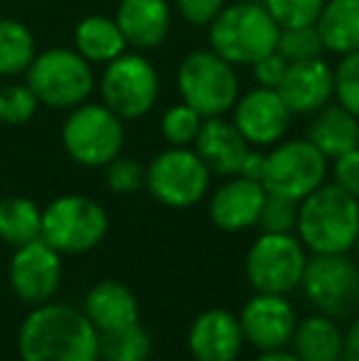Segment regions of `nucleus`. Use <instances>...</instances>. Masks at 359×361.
I'll return each mask as SVG.
<instances>
[{
  "label": "nucleus",
  "instance_id": "5",
  "mask_svg": "<svg viewBox=\"0 0 359 361\" xmlns=\"http://www.w3.org/2000/svg\"><path fill=\"white\" fill-rule=\"evenodd\" d=\"M310 253L296 233H266L249 246L244 258L246 281L254 293L291 295L300 288Z\"/></svg>",
  "mask_w": 359,
  "mask_h": 361
},
{
  "label": "nucleus",
  "instance_id": "39",
  "mask_svg": "<svg viewBox=\"0 0 359 361\" xmlns=\"http://www.w3.org/2000/svg\"><path fill=\"white\" fill-rule=\"evenodd\" d=\"M264 170H266V155L261 150H249L244 157V162H241L239 175L246 177V180L261 182L264 180Z\"/></svg>",
  "mask_w": 359,
  "mask_h": 361
},
{
  "label": "nucleus",
  "instance_id": "19",
  "mask_svg": "<svg viewBox=\"0 0 359 361\" xmlns=\"http://www.w3.org/2000/svg\"><path fill=\"white\" fill-rule=\"evenodd\" d=\"M195 152L202 157L212 175L234 177L239 175L241 162L251 145L239 133L234 121H224V116H212L202 121V128L195 138Z\"/></svg>",
  "mask_w": 359,
  "mask_h": 361
},
{
  "label": "nucleus",
  "instance_id": "25",
  "mask_svg": "<svg viewBox=\"0 0 359 361\" xmlns=\"http://www.w3.org/2000/svg\"><path fill=\"white\" fill-rule=\"evenodd\" d=\"M74 44L77 52L87 62H106L116 59L126 52V37L121 32L118 23L106 15H89L74 30Z\"/></svg>",
  "mask_w": 359,
  "mask_h": 361
},
{
  "label": "nucleus",
  "instance_id": "42",
  "mask_svg": "<svg viewBox=\"0 0 359 361\" xmlns=\"http://www.w3.org/2000/svg\"><path fill=\"white\" fill-rule=\"evenodd\" d=\"M352 258H355V263H357V266H359V238H357V241H355V246H352Z\"/></svg>",
  "mask_w": 359,
  "mask_h": 361
},
{
  "label": "nucleus",
  "instance_id": "10",
  "mask_svg": "<svg viewBox=\"0 0 359 361\" xmlns=\"http://www.w3.org/2000/svg\"><path fill=\"white\" fill-rule=\"evenodd\" d=\"M212 172L190 147H173L158 152L145 167L148 192L170 209H190L209 192Z\"/></svg>",
  "mask_w": 359,
  "mask_h": 361
},
{
  "label": "nucleus",
  "instance_id": "2",
  "mask_svg": "<svg viewBox=\"0 0 359 361\" xmlns=\"http://www.w3.org/2000/svg\"><path fill=\"white\" fill-rule=\"evenodd\" d=\"M296 236L310 256L350 253L359 238V200L325 182L298 204Z\"/></svg>",
  "mask_w": 359,
  "mask_h": 361
},
{
  "label": "nucleus",
  "instance_id": "28",
  "mask_svg": "<svg viewBox=\"0 0 359 361\" xmlns=\"http://www.w3.org/2000/svg\"><path fill=\"white\" fill-rule=\"evenodd\" d=\"M101 361H148L153 354V339L140 322L116 332L99 334Z\"/></svg>",
  "mask_w": 359,
  "mask_h": 361
},
{
  "label": "nucleus",
  "instance_id": "30",
  "mask_svg": "<svg viewBox=\"0 0 359 361\" xmlns=\"http://www.w3.org/2000/svg\"><path fill=\"white\" fill-rule=\"evenodd\" d=\"M327 0H264L273 23L281 30L315 25Z\"/></svg>",
  "mask_w": 359,
  "mask_h": 361
},
{
  "label": "nucleus",
  "instance_id": "11",
  "mask_svg": "<svg viewBox=\"0 0 359 361\" xmlns=\"http://www.w3.org/2000/svg\"><path fill=\"white\" fill-rule=\"evenodd\" d=\"M327 157L310 140H286L276 143L266 152V170L261 185L271 195H281L288 200H305L327 180Z\"/></svg>",
  "mask_w": 359,
  "mask_h": 361
},
{
  "label": "nucleus",
  "instance_id": "29",
  "mask_svg": "<svg viewBox=\"0 0 359 361\" xmlns=\"http://www.w3.org/2000/svg\"><path fill=\"white\" fill-rule=\"evenodd\" d=\"M322 37L317 32L315 25H305V27H286L278 32V44L276 52L291 62H305V59H317L322 57Z\"/></svg>",
  "mask_w": 359,
  "mask_h": 361
},
{
  "label": "nucleus",
  "instance_id": "21",
  "mask_svg": "<svg viewBox=\"0 0 359 361\" xmlns=\"http://www.w3.org/2000/svg\"><path fill=\"white\" fill-rule=\"evenodd\" d=\"M170 5L165 0H121L116 23L126 42L135 49H153L170 32Z\"/></svg>",
  "mask_w": 359,
  "mask_h": 361
},
{
  "label": "nucleus",
  "instance_id": "27",
  "mask_svg": "<svg viewBox=\"0 0 359 361\" xmlns=\"http://www.w3.org/2000/svg\"><path fill=\"white\" fill-rule=\"evenodd\" d=\"M35 59V37L28 25L15 18L0 20V74L15 76L28 72Z\"/></svg>",
  "mask_w": 359,
  "mask_h": 361
},
{
  "label": "nucleus",
  "instance_id": "12",
  "mask_svg": "<svg viewBox=\"0 0 359 361\" xmlns=\"http://www.w3.org/2000/svg\"><path fill=\"white\" fill-rule=\"evenodd\" d=\"M160 81L155 67L140 54L123 52L111 59L101 76V99L121 121L145 116L158 101Z\"/></svg>",
  "mask_w": 359,
  "mask_h": 361
},
{
  "label": "nucleus",
  "instance_id": "37",
  "mask_svg": "<svg viewBox=\"0 0 359 361\" xmlns=\"http://www.w3.org/2000/svg\"><path fill=\"white\" fill-rule=\"evenodd\" d=\"M178 13L192 27H209V23L224 10V0H175Z\"/></svg>",
  "mask_w": 359,
  "mask_h": 361
},
{
  "label": "nucleus",
  "instance_id": "23",
  "mask_svg": "<svg viewBox=\"0 0 359 361\" xmlns=\"http://www.w3.org/2000/svg\"><path fill=\"white\" fill-rule=\"evenodd\" d=\"M308 140L327 157L335 160L342 152H350L359 147V118L345 109L337 106H322L308 128Z\"/></svg>",
  "mask_w": 359,
  "mask_h": 361
},
{
  "label": "nucleus",
  "instance_id": "36",
  "mask_svg": "<svg viewBox=\"0 0 359 361\" xmlns=\"http://www.w3.org/2000/svg\"><path fill=\"white\" fill-rule=\"evenodd\" d=\"M332 182L359 200V147L342 152L340 157L332 160Z\"/></svg>",
  "mask_w": 359,
  "mask_h": 361
},
{
  "label": "nucleus",
  "instance_id": "14",
  "mask_svg": "<svg viewBox=\"0 0 359 361\" xmlns=\"http://www.w3.org/2000/svg\"><path fill=\"white\" fill-rule=\"evenodd\" d=\"M236 317H239L246 347L256 349V352L291 347L293 332L298 324V312L288 300V295L254 293Z\"/></svg>",
  "mask_w": 359,
  "mask_h": 361
},
{
  "label": "nucleus",
  "instance_id": "31",
  "mask_svg": "<svg viewBox=\"0 0 359 361\" xmlns=\"http://www.w3.org/2000/svg\"><path fill=\"white\" fill-rule=\"evenodd\" d=\"M202 121L205 118H202L192 106H187L185 101H182V104L165 111L160 130H163V138L173 147H190L195 143L197 133H200Z\"/></svg>",
  "mask_w": 359,
  "mask_h": 361
},
{
  "label": "nucleus",
  "instance_id": "8",
  "mask_svg": "<svg viewBox=\"0 0 359 361\" xmlns=\"http://www.w3.org/2000/svg\"><path fill=\"white\" fill-rule=\"evenodd\" d=\"M28 86L49 109H77L94 91V72L77 49L54 47L35 54L28 67Z\"/></svg>",
  "mask_w": 359,
  "mask_h": 361
},
{
  "label": "nucleus",
  "instance_id": "24",
  "mask_svg": "<svg viewBox=\"0 0 359 361\" xmlns=\"http://www.w3.org/2000/svg\"><path fill=\"white\" fill-rule=\"evenodd\" d=\"M315 27L330 52H359V0H327Z\"/></svg>",
  "mask_w": 359,
  "mask_h": 361
},
{
  "label": "nucleus",
  "instance_id": "1",
  "mask_svg": "<svg viewBox=\"0 0 359 361\" xmlns=\"http://www.w3.org/2000/svg\"><path fill=\"white\" fill-rule=\"evenodd\" d=\"M20 361H101L99 332L82 307L35 305L18 327Z\"/></svg>",
  "mask_w": 359,
  "mask_h": 361
},
{
  "label": "nucleus",
  "instance_id": "43",
  "mask_svg": "<svg viewBox=\"0 0 359 361\" xmlns=\"http://www.w3.org/2000/svg\"><path fill=\"white\" fill-rule=\"evenodd\" d=\"M0 361H3V359H0Z\"/></svg>",
  "mask_w": 359,
  "mask_h": 361
},
{
  "label": "nucleus",
  "instance_id": "22",
  "mask_svg": "<svg viewBox=\"0 0 359 361\" xmlns=\"http://www.w3.org/2000/svg\"><path fill=\"white\" fill-rule=\"evenodd\" d=\"M291 349L303 361H342L345 352V327L340 319L312 312L298 317Z\"/></svg>",
  "mask_w": 359,
  "mask_h": 361
},
{
  "label": "nucleus",
  "instance_id": "4",
  "mask_svg": "<svg viewBox=\"0 0 359 361\" xmlns=\"http://www.w3.org/2000/svg\"><path fill=\"white\" fill-rule=\"evenodd\" d=\"M109 233V214L99 202L64 195L42 209V241L62 256H84Z\"/></svg>",
  "mask_w": 359,
  "mask_h": 361
},
{
  "label": "nucleus",
  "instance_id": "13",
  "mask_svg": "<svg viewBox=\"0 0 359 361\" xmlns=\"http://www.w3.org/2000/svg\"><path fill=\"white\" fill-rule=\"evenodd\" d=\"M62 258V253L42 238L15 248L8 266V283L15 298L30 307L54 300L64 278Z\"/></svg>",
  "mask_w": 359,
  "mask_h": 361
},
{
  "label": "nucleus",
  "instance_id": "26",
  "mask_svg": "<svg viewBox=\"0 0 359 361\" xmlns=\"http://www.w3.org/2000/svg\"><path fill=\"white\" fill-rule=\"evenodd\" d=\"M42 236V209L28 197L0 200V241L18 248Z\"/></svg>",
  "mask_w": 359,
  "mask_h": 361
},
{
  "label": "nucleus",
  "instance_id": "35",
  "mask_svg": "<svg viewBox=\"0 0 359 361\" xmlns=\"http://www.w3.org/2000/svg\"><path fill=\"white\" fill-rule=\"evenodd\" d=\"M335 96L359 118V52L345 54L335 69Z\"/></svg>",
  "mask_w": 359,
  "mask_h": 361
},
{
  "label": "nucleus",
  "instance_id": "9",
  "mask_svg": "<svg viewBox=\"0 0 359 361\" xmlns=\"http://www.w3.org/2000/svg\"><path fill=\"white\" fill-rule=\"evenodd\" d=\"M126 140L123 121L104 104H87L72 109L62 126V143L77 165L106 167L121 155Z\"/></svg>",
  "mask_w": 359,
  "mask_h": 361
},
{
  "label": "nucleus",
  "instance_id": "34",
  "mask_svg": "<svg viewBox=\"0 0 359 361\" xmlns=\"http://www.w3.org/2000/svg\"><path fill=\"white\" fill-rule=\"evenodd\" d=\"M106 185L116 195H135L145 187V165L128 155L114 157L106 165Z\"/></svg>",
  "mask_w": 359,
  "mask_h": 361
},
{
  "label": "nucleus",
  "instance_id": "3",
  "mask_svg": "<svg viewBox=\"0 0 359 361\" xmlns=\"http://www.w3.org/2000/svg\"><path fill=\"white\" fill-rule=\"evenodd\" d=\"M278 27L264 8V3L244 0V3L224 5L219 15L209 23V44L229 64H254L261 57L276 52Z\"/></svg>",
  "mask_w": 359,
  "mask_h": 361
},
{
  "label": "nucleus",
  "instance_id": "18",
  "mask_svg": "<svg viewBox=\"0 0 359 361\" xmlns=\"http://www.w3.org/2000/svg\"><path fill=\"white\" fill-rule=\"evenodd\" d=\"M276 91L291 114H317L335 96V72L320 57L291 62Z\"/></svg>",
  "mask_w": 359,
  "mask_h": 361
},
{
  "label": "nucleus",
  "instance_id": "20",
  "mask_svg": "<svg viewBox=\"0 0 359 361\" xmlns=\"http://www.w3.org/2000/svg\"><path fill=\"white\" fill-rule=\"evenodd\" d=\"M82 312L99 334L116 332L140 322V307L133 290L121 281H99L84 295Z\"/></svg>",
  "mask_w": 359,
  "mask_h": 361
},
{
  "label": "nucleus",
  "instance_id": "16",
  "mask_svg": "<svg viewBox=\"0 0 359 361\" xmlns=\"http://www.w3.org/2000/svg\"><path fill=\"white\" fill-rule=\"evenodd\" d=\"M244 347L239 317L224 307L200 312L187 329V352L192 361H239Z\"/></svg>",
  "mask_w": 359,
  "mask_h": 361
},
{
  "label": "nucleus",
  "instance_id": "15",
  "mask_svg": "<svg viewBox=\"0 0 359 361\" xmlns=\"http://www.w3.org/2000/svg\"><path fill=\"white\" fill-rule=\"evenodd\" d=\"M291 109L283 104L276 89L249 91L234 104V126L254 147H269L283 140L291 126Z\"/></svg>",
  "mask_w": 359,
  "mask_h": 361
},
{
  "label": "nucleus",
  "instance_id": "17",
  "mask_svg": "<svg viewBox=\"0 0 359 361\" xmlns=\"http://www.w3.org/2000/svg\"><path fill=\"white\" fill-rule=\"evenodd\" d=\"M266 187L241 175L226 177L209 197V219L219 231L239 233L254 228L266 202Z\"/></svg>",
  "mask_w": 359,
  "mask_h": 361
},
{
  "label": "nucleus",
  "instance_id": "6",
  "mask_svg": "<svg viewBox=\"0 0 359 361\" xmlns=\"http://www.w3.org/2000/svg\"><path fill=\"white\" fill-rule=\"evenodd\" d=\"M298 290L315 312L350 319L359 312V266L352 253L310 256Z\"/></svg>",
  "mask_w": 359,
  "mask_h": 361
},
{
  "label": "nucleus",
  "instance_id": "38",
  "mask_svg": "<svg viewBox=\"0 0 359 361\" xmlns=\"http://www.w3.org/2000/svg\"><path fill=\"white\" fill-rule=\"evenodd\" d=\"M251 67H254L256 84L264 86V89H278V84H281L283 74L288 69V62L278 52H271L266 57H261L259 62H254Z\"/></svg>",
  "mask_w": 359,
  "mask_h": 361
},
{
  "label": "nucleus",
  "instance_id": "33",
  "mask_svg": "<svg viewBox=\"0 0 359 361\" xmlns=\"http://www.w3.org/2000/svg\"><path fill=\"white\" fill-rule=\"evenodd\" d=\"M298 204H300V202L288 200V197H281V195H271L269 192L256 226L266 233H296Z\"/></svg>",
  "mask_w": 359,
  "mask_h": 361
},
{
  "label": "nucleus",
  "instance_id": "40",
  "mask_svg": "<svg viewBox=\"0 0 359 361\" xmlns=\"http://www.w3.org/2000/svg\"><path fill=\"white\" fill-rule=\"evenodd\" d=\"M342 361H359V312L345 327V352Z\"/></svg>",
  "mask_w": 359,
  "mask_h": 361
},
{
  "label": "nucleus",
  "instance_id": "41",
  "mask_svg": "<svg viewBox=\"0 0 359 361\" xmlns=\"http://www.w3.org/2000/svg\"><path fill=\"white\" fill-rule=\"evenodd\" d=\"M254 361H303L293 349L283 347V349H271V352H256Z\"/></svg>",
  "mask_w": 359,
  "mask_h": 361
},
{
  "label": "nucleus",
  "instance_id": "32",
  "mask_svg": "<svg viewBox=\"0 0 359 361\" xmlns=\"http://www.w3.org/2000/svg\"><path fill=\"white\" fill-rule=\"evenodd\" d=\"M39 101L28 84H8L0 89V123L23 126L37 111Z\"/></svg>",
  "mask_w": 359,
  "mask_h": 361
},
{
  "label": "nucleus",
  "instance_id": "7",
  "mask_svg": "<svg viewBox=\"0 0 359 361\" xmlns=\"http://www.w3.org/2000/svg\"><path fill=\"white\" fill-rule=\"evenodd\" d=\"M178 89L187 106L197 111L202 118L224 116L234 109L239 99V79L234 64L221 59L212 49L190 52L180 62Z\"/></svg>",
  "mask_w": 359,
  "mask_h": 361
}]
</instances>
